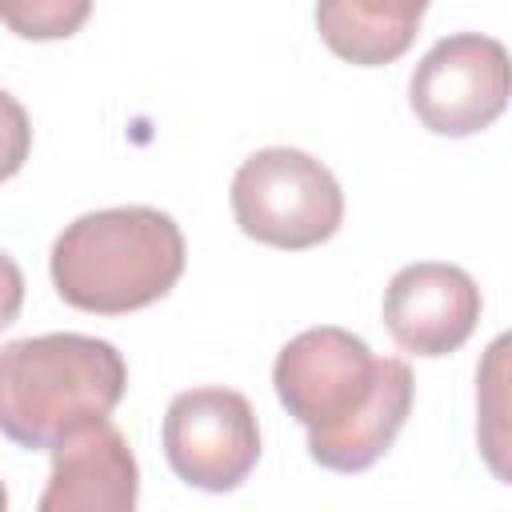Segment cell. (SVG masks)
<instances>
[{"mask_svg":"<svg viewBox=\"0 0 512 512\" xmlns=\"http://www.w3.org/2000/svg\"><path fill=\"white\" fill-rule=\"evenodd\" d=\"M288 416L308 432V456L328 472L372 468L412 412V368L376 356L356 332L320 324L292 336L272 364Z\"/></svg>","mask_w":512,"mask_h":512,"instance_id":"6da1fadb","label":"cell"},{"mask_svg":"<svg viewBox=\"0 0 512 512\" xmlns=\"http://www.w3.org/2000/svg\"><path fill=\"white\" fill-rule=\"evenodd\" d=\"M128 364L116 344L84 332H44L8 340L0 352V428L20 448L72 440L104 424L124 400Z\"/></svg>","mask_w":512,"mask_h":512,"instance_id":"7a4b0ae2","label":"cell"},{"mask_svg":"<svg viewBox=\"0 0 512 512\" xmlns=\"http://www.w3.org/2000/svg\"><path fill=\"white\" fill-rule=\"evenodd\" d=\"M52 284L64 304L120 316L164 300L184 272L180 224L148 204L76 216L52 244Z\"/></svg>","mask_w":512,"mask_h":512,"instance_id":"3957f363","label":"cell"},{"mask_svg":"<svg viewBox=\"0 0 512 512\" xmlns=\"http://www.w3.org/2000/svg\"><path fill=\"white\" fill-rule=\"evenodd\" d=\"M232 216L256 244L300 252L336 236L344 192L336 176L304 148H260L232 176Z\"/></svg>","mask_w":512,"mask_h":512,"instance_id":"277c9868","label":"cell"},{"mask_svg":"<svg viewBox=\"0 0 512 512\" xmlns=\"http://www.w3.org/2000/svg\"><path fill=\"white\" fill-rule=\"evenodd\" d=\"M512 100V56L484 32L436 40L408 80L416 120L436 136H476Z\"/></svg>","mask_w":512,"mask_h":512,"instance_id":"5b68a950","label":"cell"},{"mask_svg":"<svg viewBox=\"0 0 512 512\" xmlns=\"http://www.w3.org/2000/svg\"><path fill=\"white\" fill-rule=\"evenodd\" d=\"M168 468L200 492H232L260 460V424L236 388H188L164 412Z\"/></svg>","mask_w":512,"mask_h":512,"instance_id":"8992f818","label":"cell"},{"mask_svg":"<svg viewBox=\"0 0 512 512\" xmlns=\"http://www.w3.org/2000/svg\"><path fill=\"white\" fill-rule=\"evenodd\" d=\"M480 288L460 264L416 260L384 288V328L412 356H448L480 324Z\"/></svg>","mask_w":512,"mask_h":512,"instance_id":"52a82bcc","label":"cell"},{"mask_svg":"<svg viewBox=\"0 0 512 512\" xmlns=\"http://www.w3.org/2000/svg\"><path fill=\"white\" fill-rule=\"evenodd\" d=\"M140 468L124 432L104 420L52 448L36 512H136Z\"/></svg>","mask_w":512,"mask_h":512,"instance_id":"ba28073f","label":"cell"},{"mask_svg":"<svg viewBox=\"0 0 512 512\" xmlns=\"http://www.w3.org/2000/svg\"><path fill=\"white\" fill-rule=\"evenodd\" d=\"M424 12L420 0H324L316 8V28L340 60L376 68L408 52Z\"/></svg>","mask_w":512,"mask_h":512,"instance_id":"9c48e42d","label":"cell"},{"mask_svg":"<svg viewBox=\"0 0 512 512\" xmlns=\"http://www.w3.org/2000/svg\"><path fill=\"white\" fill-rule=\"evenodd\" d=\"M476 448L500 484H512V328L476 364Z\"/></svg>","mask_w":512,"mask_h":512,"instance_id":"30bf717a","label":"cell"},{"mask_svg":"<svg viewBox=\"0 0 512 512\" xmlns=\"http://www.w3.org/2000/svg\"><path fill=\"white\" fill-rule=\"evenodd\" d=\"M88 16V4H32V8H4V20L32 40H52V36H72V28Z\"/></svg>","mask_w":512,"mask_h":512,"instance_id":"8fae6325","label":"cell"}]
</instances>
